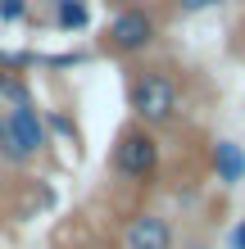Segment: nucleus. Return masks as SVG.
Returning a JSON list of instances; mask_svg holds the SVG:
<instances>
[{
	"label": "nucleus",
	"instance_id": "nucleus-1",
	"mask_svg": "<svg viewBox=\"0 0 245 249\" xmlns=\"http://www.w3.org/2000/svg\"><path fill=\"white\" fill-rule=\"evenodd\" d=\"M127 109L136 113L141 127L159 131L168 123H177L182 91H177V82H172L164 68H136L132 77H127Z\"/></svg>",
	"mask_w": 245,
	"mask_h": 249
},
{
	"label": "nucleus",
	"instance_id": "nucleus-2",
	"mask_svg": "<svg viewBox=\"0 0 245 249\" xmlns=\"http://www.w3.org/2000/svg\"><path fill=\"white\" fill-rule=\"evenodd\" d=\"M109 172L127 186H150L154 172H159V136L141 123H127L118 136H113L109 150Z\"/></svg>",
	"mask_w": 245,
	"mask_h": 249
},
{
	"label": "nucleus",
	"instance_id": "nucleus-3",
	"mask_svg": "<svg viewBox=\"0 0 245 249\" xmlns=\"http://www.w3.org/2000/svg\"><path fill=\"white\" fill-rule=\"evenodd\" d=\"M46 118L37 113V105H9L0 113V163H32L46 150Z\"/></svg>",
	"mask_w": 245,
	"mask_h": 249
},
{
	"label": "nucleus",
	"instance_id": "nucleus-4",
	"mask_svg": "<svg viewBox=\"0 0 245 249\" xmlns=\"http://www.w3.org/2000/svg\"><path fill=\"white\" fill-rule=\"evenodd\" d=\"M154 36H159V18H154L150 9H141V5H127V9H118L109 18L100 46H105L109 54H141Z\"/></svg>",
	"mask_w": 245,
	"mask_h": 249
},
{
	"label": "nucleus",
	"instance_id": "nucleus-5",
	"mask_svg": "<svg viewBox=\"0 0 245 249\" xmlns=\"http://www.w3.org/2000/svg\"><path fill=\"white\" fill-rule=\"evenodd\" d=\"M123 249H177V231H172V222L164 213H132L123 227Z\"/></svg>",
	"mask_w": 245,
	"mask_h": 249
},
{
	"label": "nucleus",
	"instance_id": "nucleus-6",
	"mask_svg": "<svg viewBox=\"0 0 245 249\" xmlns=\"http://www.w3.org/2000/svg\"><path fill=\"white\" fill-rule=\"evenodd\" d=\"M213 177L223 186H241L245 181V150L236 141H213Z\"/></svg>",
	"mask_w": 245,
	"mask_h": 249
},
{
	"label": "nucleus",
	"instance_id": "nucleus-7",
	"mask_svg": "<svg viewBox=\"0 0 245 249\" xmlns=\"http://www.w3.org/2000/svg\"><path fill=\"white\" fill-rule=\"evenodd\" d=\"M50 5H55V27H59V32H82V27L91 23L86 0H50Z\"/></svg>",
	"mask_w": 245,
	"mask_h": 249
},
{
	"label": "nucleus",
	"instance_id": "nucleus-8",
	"mask_svg": "<svg viewBox=\"0 0 245 249\" xmlns=\"http://www.w3.org/2000/svg\"><path fill=\"white\" fill-rule=\"evenodd\" d=\"M0 100H9V105H32V95H27V82L19 72L0 68Z\"/></svg>",
	"mask_w": 245,
	"mask_h": 249
},
{
	"label": "nucleus",
	"instance_id": "nucleus-9",
	"mask_svg": "<svg viewBox=\"0 0 245 249\" xmlns=\"http://www.w3.org/2000/svg\"><path fill=\"white\" fill-rule=\"evenodd\" d=\"M27 18V0H0V23H19Z\"/></svg>",
	"mask_w": 245,
	"mask_h": 249
},
{
	"label": "nucleus",
	"instance_id": "nucleus-10",
	"mask_svg": "<svg viewBox=\"0 0 245 249\" xmlns=\"http://www.w3.org/2000/svg\"><path fill=\"white\" fill-rule=\"evenodd\" d=\"M227 249H245V217L232 222V231H227Z\"/></svg>",
	"mask_w": 245,
	"mask_h": 249
},
{
	"label": "nucleus",
	"instance_id": "nucleus-11",
	"mask_svg": "<svg viewBox=\"0 0 245 249\" xmlns=\"http://www.w3.org/2000/svg\"><path fill=\"white\" fill-rule=\"evenodd\" d=\"M182 14H200V9H213V5H223V0H177Z\"/></svg>",
	"mask_w": 245,
	"mask_h": 249
},
{
	"label": "nucleus",
	"instance_id": "nucleus-12",
	"mask_svg": "<svg viewBox=\"0 0 245 249\" xmlns=\"http://www.w3.org/2000/svg\"><path fill=\"white\" fill-rule=\"evenodd\" d=\"M105 5H113V9H127V5H136V0H105Z\"/></svg>",
	"mask_w": 245,
	"mask_h": 249
}]
</instances>
